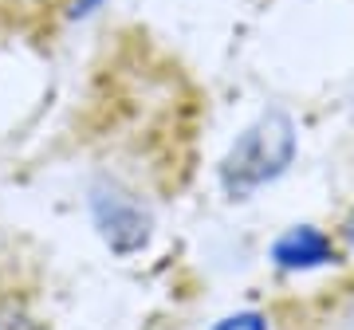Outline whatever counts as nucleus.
<instances>
[{
	"label": "nucleus",
	"mask_w": 354,
	"mask_h": 330,
	"mask_svg": "<svg viewBox=\"0 0 354 330\" xmlns=\"http://www.w3.org/2000/svg\"><path fill=\"white\" fill-rule=\"evenodd\" d=\"M291 153H295V130H291L288 115H264L256 126H248L236 138V146L228 150L225 165H221V185L228 197H248L272 177H279L288 169Z\"/></svg>",
	"instance_id": "f257e3e1"
},
{
	"label": "nucleus",
	"mask_w": 354,
	"mask_h": 330,
	"mask_svg": "<svg viewBox=\"0 0 354 330\" xmlns=\"http://www.w3.org/2000/svg\"><path fill=\"white\" fill-rule=\"evenodd\" d=\"M279 330H354V271L283 307Z\"/></svg>",
	"instance_id": "f03ea898"
},
{
	"label": "nucleus",
	"mask_w": 354,
	"mask_h": 330,
	"mask_svg": "<svg viewBox=\"0 0 354 330\" xmlns=\"http://www.w3.org/2000/svg\"><path fill=\"white\" fill-rule=\"evenodd\" d=\"M95 224L114 255H134L150 240V216L134 197L118 189H95Z\"/></svg>",
	"instance_id": "7ed1b4c3"
},
{
	"label": "nucleus",
	"mask_w": 354,
	"mask_h": 330,
	"mask_svg": "<svg viewBox=\"0 0 354 330\" xmlns=\"http://www.w3.org/2000/svg\"><path fill=\"white\" fill-rule=\"evenodd\" d=\"M276 260L283 267H315L335 260V252H330V240L319 229H291L276 244Z\"/></svg>",
	"instance_id": "20e7f679"
},
{
	"label": "nucleus",
	"mask_w": 354,
	"mask_h": 330,
	"mask_svg": "<svg viewBox=\"0 0 354 330\" xmlns=\"http://www.w3.org/2000/svg\"><path fill=\"white\" fill-rule=\"evenodd\" d=\"M0 330H44V327L16 303H0Z\"/></svg>",
	"instance_id": "39448f33"
},
{
	"label": "nucleus",
	"mask_w": 354,
	"mask_h": 330,
	"mask_svg": "<svg viewBox=\"0 0 354 330\" xmlns=\"http://www.w3.org/2000/svg\"><path fill=\"white\" fill-rule=\"evenodd\" d=\"M216 330H268V322L260 315H232L225 322H216Z\"/></svg>",
	"instance_id": "423d86ee"
},
{
	"label": "nucleus",
	"mask_w": 354,
	"mask_h": 330,
	"mask_svg": "<svg viewBox=\"0 0 354 330\" xmlns=\"http://www.w3.org/2000/svg\"><path fill=\"white\" fill-rule=\"evenodd\" d=\"M342 236H346V240L354 244V216H351V220H346V224H342Z\"/></svg>",
	"instance_id": "0eeeda50"
}]
</instances>
